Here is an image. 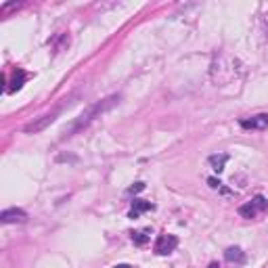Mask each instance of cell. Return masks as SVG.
Listing matches in <instances>:
<instances>
[{"instance_id":"10","label":"cell","mask_w":268,"mask_h":268,"mask_svg":"<svg viewBox=\"0 0 268 268\" xmlns=\"http://www.w3.org/2000/svg\"><path fill=\"white\" fill-rule=\"evenodd\" d=\"M27 76H25V72H21V69H15V78H13V86L7 90V92H15V90H19L21 86H23V80H25Z\"/></svg>"},{"instance_id":"3","label":"cell","mask_w":268,"mask_h":268,"mask_svg":"<svg viewBox=\"0 0 268 268\" xmlns=\"http://www.w3.org/2000/svg\"><path fill=\"white\" fill-rule=\"evenodd\" d=\"M178 247V237L176 235H159L157 241H155V253L157 256H168Z\"/></svg>"},{"instance_id":"2","label":"cell","mask_w":268,"mask_h":268,"mask_svg":"<svg viewBox=\"0 0 268 268\" xmlns=\"http://www.w3.org/2000/svg\"><path fill=\"white\" fill-rule=\"evenodd\" d=\"M266 209H268V199L262 195H258V197H253L251 201H247V203H243L241 207H239V216L256 218L258 214H262V211H266Z\"/></svg>"},{"instance_id":"1","label":"cell","mask_w":268,"mask_h":268,"mask_svg":"<svg viewBox=\"0 0 268 268\" xmlns=\"http://www.w3.org/2000/svg\"><path fill=\"white\" fill-rule=\"evenodd\" d=\"M118 101H120V96H118V94H114V96H107V98H103V101L94 103L92 107H88V109L84 111V114L76 120V124L72 126V128H69V134H67V136H72V134H76L78 130L86 128V126H88L92 120H96L101 114H105V111H107V109H111V107H114Z\"/></svg>"},{"instance_id":"11","label":"cell","mask_w":268,"mask_h":268,"mask_svg":"<svg viewBox=\"0 0 268 268\" xmlns=\"http://www.w3.org/2000/svg\"><path fill=\"white\" fill-rule=\"evenodd\" d=\"M149 235H151V231H138V233H134L132 235V241H134V245H145L147 241H149Z\"/></svg>"},{"instance_id":"13","label":"cell","mask_w":268,"mask_h":268,"mask_svg":"<svg viewBox=\"0 0 268 268\" xmlns=\"http://www.w3.org/2000/svg\"><path fill=\"white\" fill-rule=\"evenodd\" d=\"M145 189V182H136V185H132L130 189H128V193L132 195V193H138V191H143Z\"/></svg>"},{"instance_id":"12","label":"cell","mask_w":268,"mask_h":268,"mask_svg":"<svg viewBox=\"0 0 268 268\" xmlns=\"http://www.w3.org/2000/svg\"><path fill=\"white\" fill-rule=\"evenodd\" d=\"M21 7V3H7V5H3L0 7V15H7L9 11H13V9H19Z\"/></svg>"},{"instance_id":"5","label":"cell","mask_w":268,"mask_h":268,"mask_svg":"<svg viewBox=\"0 0 268 268\" xmlns=\"http://www.w3.org/2000/svg\"><path fill=\"white\" fill-rule=\"evenodd\" d=\"M0 220L5 224H13V222H25L27 220V214L19 207H11V209H5L3 214H0Z\"/></svg>"},{"instance_id":"15","label":"cell","mask_w":268,"mask_h":268,"mask_svg":"<svg viewBox=\"0 0 268 268\" xmlns=\"http://www.w3.org/2000/svg\"><path fill=\"white\" fill-rule=\"evenodd\" d=\"M116 268H132V266H130V264H118Z\"/></svg>"},{"instance_id":"7","label":"cell","mask_w":268,"mask_h":268,"mask_svg":"<svg viewBox=\"0 0 268 268\" xmlns=\"http://www.w3.org/2000/svg\"><path fill=\"white\" fill-rule=\"evenodd\" d=\"M155 205L151 203V201H143V199H134L132 201V207H130V218H138L143 211H149V209H153Z\"/></svg>"},{"instance_id":"6","label":"cell","mask_w":268,"mask_h":268,"mask_svg":"<svg viewBox=\"0 0 268 268\" xmlns=\"http://www.w3.org/2000/svg\"><path fill=\"white\" fill-rule=\"evenodd\" d=\"M243 128H251V130H264L268 128V116L260 114V116H253L251 120H241Z\"/></svg>"},{"instance_id":"4","label":"cell","mask_w":268,"mask_h":268,"mask_svg":"<svg viewBox=\"0 0 268 268\" xmlns=\"http://www.w3.org/2000/svg\"><path fill=\"white\" fill-rule=\"evenodd\" d=\"M55 118H57V111H52V114L42 116V118H38L36 122L27 124L25 128H23V132H25V134H38V132H42V130H44L46 126H50V124L55 122Z\"/></svg>"},{"instance_id":"9","label":"cell","mask_w":268,"mask_h":268,"mask_svg":"<svg viewBox=\"0 0 268 268\" xmlns=\"http://www.w3.org/2000/svg\"><path fill=\"white\" fill-rule=\"evenodd\" d=\"M224 258H227L229 262H243L245 260V253L241 247H229L227 251H224Z\"/></svg>"},{"instance_id":"16","label":"cell","mask_w":268,"mask_h":268,"mask_svg":"<svg viewBox=\"0 0 268 268\" xmlns=\"http://www.w3.org/2000/svg\"><path fill=\"white\" fill-rule=\"evenodd\" d=\"M207 268H220V266H218V264H216V262H211V264H209V266H207Z\"/></svg>"},{"instance_id":"8","label":"cell","mask_w":268,"mask_h":268,"mask_svg":"<svg viewBox=\"0 0 268 268\" xmlns=\"http://www.w3.org/2000/svg\"><path fill=\"white\" fill-rule=\"evenodd\" d=\"M209 166H211V170H214V172H222L224 170V164H227L229 162V155L227 153H220V155H209Z\"/></svg>"},{"instance_id":"14","label":"cell","mask_w":268,"mask_h":268,"mask_svg":"<svg viewBox=\"0 0 268 268\" xmlns=\"http://www.w3.org/2000/svg\"><path fill=\"white\" fill-rule=\"evenodd\" d=\"M207 185H209L211 189H220V185H222V182H220L218 178H207Z\"/></svg>"}]
</instances>
